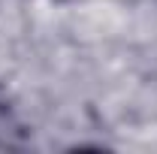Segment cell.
Returning a JSON list of instances; mask_svg holds the SVG:
<instances>
[]
</instances>
